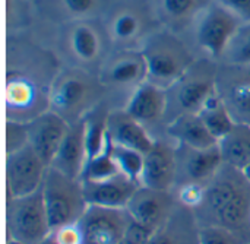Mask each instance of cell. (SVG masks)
Masks as SVG:
<instances>
[{"label": "cell", "mask_w": 250, "mask_h": 244, "mask_svg": "<svg viewBox=\"0 0 250 244\" xmlns=\"http://www.w3.org/2000/svg\"><path fill=\"white\" fill-rule=\"evenodd\" d=\"M103 89L98 75L94 76L89 70L79 67L59 70L50 82L48 110L69 124L81 122L100 104Z\"/></svg>", "instance_id": "cell-1"}, {"label": "cell", "mask_w": 250, "mask_h": 244, "mask_svg": "<svg viewBox=\"0 0 250 244\" xmlns=\"http://www.w3.org/2000/svg\"><path fill=\"white\" fill-rule=\"evenodd\" d=\"M148 69V82L168 89L196 61L176 32L160 28L151 31L139 47Z\"/></svg>", "instance_id": "cell-2"}, {"label": "cell", "mask_w": 250, "mask_h": 244, "mask_svg": "<svg viewBox=\"0 0 250 244\" xmlns=\"http://www.w3.org/2000/svg\"><path fill=\"white\" fill-rule=\"evenodd\" d=\"M41 190L51 230L78 224L88 208L81 180L70 179L51 167L45 173Z\"/></svg>", "instance_id": "cell-3"}, {"label": "cell", "mask_w": 250, "mask_h": 244, "mask_svg": "<svg viewBox=\"0 0 250 244\" xmlns=\"http://www.w3.org/2000/svg\"><path fill=\"white\" fill-rule=\"evenodd\" d=\"M217 75L218 69L212 61H195L174 85L166 89L167 113L173 111V119L186 113H199L217 92Z\"/></svg>", "instance_id": "cell-4"}, {"label": "cell", "mask_w": 250, "mask_h": 244, "mask_svg": "<svg viewBox=\"0 0 250 244\" xmlns=\"http://www.w3.org/2000/svg\"><path fill=\"white\" fill-rule=\"evenodd\" d=\"M7 240L23 244L41 243L53 230L48 221L42 190L6 201Z\"/></svg>", "instance_id": "cell-5"}, {"label": "cell", "mask_w": 250, "mask_h": 244, "mask_svg": "<svg viewBox=\"0 0 250 244\" xmlns=\"http://www.w3.org/2000/svg\"><path fill=\"white\" fill-rule=\"evenodd\" d=\"M107 40H110L108 32L97 19H85L66 25L62 44L73 67L89 70V67H101L107 59Z\"/></svg>", "instance_id": "cell-6"}, {"label": "cell", "mask_w": 250, "mask_h": 244, "mask_svg": "<svg viewBox=\"0 0 250 244\" xmlns=\"http://www.w3.org/2000/svg\"><path fill=\"white\" fill-rule=\"evenodd\" d=\"M242 23L236 15L217 0L211 1L195 22L196 42L209 57L220 59Z\"/></svg>", "instance_id": "cell-7"}, {"label": "cell", "mask_w": 250, "mask_h": 244, "mask_svg": "<svg viewBox=\"0 0 250 244\" xmlns=\"http://www.w3.org/2000/svg\"><path fill=\"white\" fill-rule=\"evenodd\" d=\"M4 102L7 120L29 122L48 110V91L29 75L9 69L6 75Z\"/></svg>", "instance_id": "cell-8"}, {"label": "cell", "mask_w": 250, "mask_h": 244, "mask_svg": "<svg viewBox=\"0 0 250 244\" xmlns=\"http://www.w3.org/2000/svg\"><path fill=\"white\" fill-rule=\"evenodd\" d=\"M78 224L82 244H120L130 224V215L126 208L88 205Z\"/></svg>", "instance_id": "cell-9"}, {"label": "cell", "mask_w": 250, "mask_h": 244, "mask_svg": "<svg viewBox=\"0 0 250 244\" xmlns=\"http://www.w3.org/2000/svg\"><path fill=\"white\" fill-rule=\"evenodd\" d=\"M4 170L7 198H21L42 187L48 165L28 145L6 155Z\"/></svg>", "instance_id": "cell-10"}, {"label": "cell", "mask_w": 250, "mask_h": 244, "mask_svg": "<svg viewBox=\"0 0 250 244\" xmlns=\"http://www.w3.org/2000/svg\"><path fill=\"white\" fill-rule=\"evenodd\" d=\"M98 78L104 88L136 89L148 81V69L139 48H122L107 56L100 67Z\"/></svg>", "instance_id": "cell-11"}, {"label": "cell", "mask_w": 250, "mask_h": 244, "mask_svg": "<svg viewBox=\"0 0 250 244\" xmlns=\"http://www.w3.org/2000/svg\"><path fill=\"white\" fill-rule=\"evenodd\" d=\"M217 91L234 123L250 126V66L218 69Z\"/></svg>", "instance_id": "cell-12"}, {"label": "cell", "mask_w": 250, "mask_h": 244, "mask_svg": "<svg viewBox=\"0 0 250 244\" xmlns=\"http://www.w3.org/2000/svg\"><path fill=\"white\" fill-rule=\"evenodd\" d=\"M177 155V183H198L207 186L223 168L224 160L220 146L208 149H193L179 145Z\"/></svg>", "instance_id": "cell-13"}, {"label": "cell", "mask_w": 250, "mask_h": 244, "mask_svg": "<svg viewBox=\"0 0 250 244\" xmlns=\"http://www.w3.org/2000/svg\"><path fill=\"white\" fill-rule=\"evenodd\" d=\"M174 209L176 202L170 192L145 186L138 187L126 206V211L133 221L152 230H158L170 218Z\"/></svg>", "instance_id": "cell-14"}, {"label": "cell", "mask_w": 250, "mask_h": 244, "mask_svg": "<svg viewBox=\"0 0 250 244\" xmlns=\"http://www.w3.org/2000/svg\"><path fill=\"white\" fill-rule=\"evenodd\" d=\"M69 123L59 114L47 110L28 122L29 146L50 167L67 130Z\"/></svg>", "instance_id": "cell-15"}, {"label": "cell", "mask_w": 250, "mask_h": 244, "mask_svg": "<svg viewBox=\"0 0 250 244\" xmlns=\"http://www.w3.org/2000/svg\"><path fill=\"white\" fill-rule=\"evenodd\" d=\"M174 183H177L176 148L167 142L155 141L151 151L145 154L141 186L170 192Z\"/></svg>", "instance_id": "cell-16"}, {"label": "cell", "mask_w": 250, "mask_h": 244, "mask_svg": "<svg viewBox=\"0 0 250 244\" xmlns=\"http://www.w3.org/2000/svg\"><path fill=\"white\" fill-rule=\"evenodd\" d=\"M86 161L88 157L85 148V124L83 120H81L69 126V130L50 167L70 179L79 180Z\"/></svg>", "instance_id": "cell-17"}, {"label": "cell", "mask_w": 250, "mask_h": 244, "mask_svg": "<svg viewBox=\"0 0 250 244\" xmlns=\"http://www.w3.org/2000/svg\"><path fill=\"white\" fill-rule=\"evenodd\" d=\"M88 205L105 208H126L139 183L120 174L104 182H81Z\"/></svg>", "instance_id": "cell-18"}, {"label": "cell", "mask_w": 250, "mask_h": 244, "mask_svg": "<svg viewBox=\"0 0 250 244\" xmlns=\"http://www.w3.org/2000/svg\"><path fill=\"white\" fill-rule=\"evenodd\" d=\"M167 105L168 104L166 89L146 81L130 92V97L123 110L133 119L145 124L157 122L158 119L166 116Z\"/></svg>", "instance_id": "cell-19"}, {"label": "cell", "mask_w": 250, "mask_h": 244, "mask_svg": "<svg viewBox=\"0 0 250 244\" xmlns=\"http://www.w3.org/2000/svg\"><path fill=\"white\" fill-rule=\"evenodd\" d=\"M146 16L145 12L136 6H120L117 7L107 23V32L113 42L120 45H132L149 34L146 32Z\"/></svg>", "instance_id": "cell-20"}, {"label": "cell", "mask_w": 250, "mask_h": 244, "mask_svg": "<svg viewBox=\"0 0 250 244\" xmlns=\"http://www.w3.org/2000/svg\"><path fill=\"white\" fill-rule=\"evenodd\" d=\"M108 135L113 143L136 149L142 154L149 152L155 143L144 124L125 110L111 111L108 114Z\"/></svg>", "instance_id": "cell-21"}, {"label": "cell", "mask_w": 250, "mask_h": 244, "mask_svg": "<svg viewBox=\"0 0 250 244\" xmlns=\"http://www.w3.org/2000/svg\"><path fill=\"white\" fill-rule=\"evenodd\" d=\"M167 133L177 145L193 149H208L218 145V141L208 130L198 113H186L171 119Z\"/></svg>", "instance_id": "cell-22"}, {"label": "cell", "mask_w": 250, "mask_h": 244, "mask_svg": "<svg viewBox=\"0 0 250 244\" xmlns=\"http://www.w3.org/2000/svg\"><path fill=\"white\" fill-rule=\"evenodd\" d=\"M189 208H177L148 244H199V224Z\"/></svg>", "instance_id": "cell-23"}, {"label": "cell", "mask_w": 250, "mask_h": 244, "mask_svg": "<svg viewBox=\"0 0 250 244\" xmlns=\"http://www.w3.org/2000/svg\"><path fill=\"white\" fill-rule=\"evenodd\" d=\"M209 0H155V12L164 28L177 32L195 23Z\"/></svg>", "instance_id": "cell-24"}, {"label": "cell", "mask_w": 250, "mask_h": 244, "mask_svg": "<svg viewBox=\"0 0 250 244\" xmlns=\"http://www.w3.org/2000/svg\"><path fill=\"white\" fill-rule=\"evenodd\" d=\"M224 164L245 171L250 167V126L236 123L218 142Z\"/></svg>", "instance_id": "cell-25"}, {"label": "cell", "mask_w": 250, "mask_h": 244, "mask_svg": "<svg viewBox=\"0 0 250 244\" xmlns=\"http://www.w3.org/2000/svg\"><path fill=\"white\" fill-rule=\"evenodd\" d=\"M108 114L110 113L101 104H98L82 119L85 124V148L88 161L100 155L110 141Z\"/></svg>", "instance_id": "cell-26"}, {"label": "cell", "mask_w": 250, "mask_h": 244, "mask_svg": "<svg viewBox=\"0 0 250 244\" xmlns=\"http://www.w3.org/2000/svg\"><path fill=\"white\" fill-rule=\"evenodd\" d=\"M47 10L67 23L85 19H97L105 6V0H45Z\"/></svg>", "instance_id": "cell-27"}, {"label": "cell", "mask_w": 250, "mask_h": 244, "mask_svg": "<svg viewBox=\"0 0 250 244\" xmlns=\"http://www.w3.org/2000/svg\"><path fill=\"white\" fill-rule=\"evenodd\" d=\"M208 127V130L212 133V136L220 142L236 124L231 114L229 113L223 98L220 97L218 91L204 104L201 111L198 113Z\"/></svg>", "instance_id": "cell-28"}, {"label": "cell", "mask_w": 250, "mask_h": 244, "mask_svg": "<svg viewBox=\"0 0 250 244\" xmlns=\"http://www.w3.org/2000/svg\"><path fill=\"white\" fill-rule=\"evenodd\" d=\"M113 141L110 138L105 149L97 155L95 158L89 160L83 168V173L81 176V182H104L113 177L120 176V170L113 158Z\"/></svg>", "instance_id": "cell-29"}, {"label": "cell", "mask_w": 250, "mask_h": 244, "mask_svg": "<svg viewBox=\"0 0 250 244\" xmlns=\"http://www.w3.org/2000/svg\"><path fill=\"white\" fill-rule=\"evenodd\" d=\"M111 151H113V158H114L120 173L123 176H126L127 179L141 184V177H142L144 163H145V154H142L136 149H132V148L116 145V143H113Z\"/></svg>", "instance_id": "cell-30"}, {"label": "cell", "mask_w": 250, "mask_h": 244, "mask_svg": "<svg viewBox=\"0 0 250 244\" xmlns=\"http://www.w3.org/2000/svg\"><path fill=\"white\" fill-rule=\"evenodd\" d=\"M223 59L231 66H250V22H243L240 25Z\"/></svg>", "instance_id": "cell-31"}, {"label": "cell", "mask_w": 250, "mask_h": 244, "mask_svg": "<svg viewBox=\"0 0 250 244\" xmlns=\"http://www.w3.org/2000/svg\"><path fill=\"white\" fill-rule=\"evenodd\" d=\"M199 244H246L234 231L218 225H199Z\"/></svg>", "instance_id": "cell-32"}, {"label": "cell", "mask_w": 250, "mask_h": 244, "mask_svg": "<svg viewBox=\"0 0 250 244\" xmlns=\"http://www.w3.org/2000/svg\"><path fill=\"white\" fill-rule=\"evenodd\" d=\"M4 136H6V155L28 146L29 145L28 122L6 120Z\"/></svg>", "instance_id": "cell-33"}, {"label": "cell", "mask_w": 250, "mask_h": 244, "mask_svg": "<svg viewBox=\"0 0 250 244\" xmlns=\"http://www.w3.org/2000/svg\"><path fill=\"white\" fill-rule=\"evenodd\" d=\"M205 187L204 184L198 183H185L180 184L179 192H177V199L182 206L189 208L190 211L198 209L205 198Z\"/></svg>", "instance_id": "cell-34"}, {"label": "cell", "mask_w": 250, "mask_h": 244, "mask_svg": "<svg viewBox=\"0 0 250 244\" xmlns=\"http://www.w3.org/2000/svg\"><path fill=\"white\" fill-rule=\"evenodd\" d=\"M59 244H82V231L79 224H67L53 230Z\"/></svg>", "instance_id": "cell-35"}, {"label": "cell", "mask_w": 250, "mask_h": 244, "mask_svg": "<svg viewBox=\"0 0 250 244\" xmlns=\"http://www.w3.org/2000/svg\"><path fill=\"white\" fill-rule=\"evenodd\" d=\"M242 22H250V0H217Z\"/></svg>", "instance_id": "cell-36"}, {"label": "cell", "mask_w": 250, "mask_h": 244, "mask_svg": "<svg viewBox=\"0 0 250 244\" xmlns=\"http://www.w3.org/2000/svg\"><path fill=\"white\" fill-rule=\"evenodd\" d=\"M38 244H59L57 243V240H56V237H54V234H53V231L41 242V243H38Z\"/></svg>", "instance_id": "cell-37"}, {"label": "cell", "mask_w": 250, "mask_h": 244, "mask_svg": "<svg viewBox=\"0 0 250 244\" xmlns=\"http://www.w3.org/2000/svg\"><path fill=\"white\" fill-rule=\"evenodd\" d=\"M243 174L246 176V179L249 180V183H250V167H248V168H246V170L243 171Z\"/></svg>", "instance_id": "cell-38"}, {"label": "cell", "mask_w": 250, "mask_h": 244, "mask_svg": "<svg viewBox=\"0 0 250 244\" xmlns=\"http://www.w3.org/2000/svg\"><path fill=\"white\" fill-rule=\"evenodd\" d=\"M6 244H23V243H19V242H16V240H7Z\"/></svg>", "instance_id": "cell-39"}, {"label": "cell", "mask_w": 250, "mask_h": 244, "mask_svg": "<svg viewBox=\"0 0 250 244\" xmlns=\"http://www.w3.org/2000/svg\"><path fill=\"white\" fill-rule=\"evenodd\" d=\"M120 244H125V243H123V242H122V243H120Z\"/></svg>", "instance_id": "cell-40"}, {"label": "cell", "mask_w": 250, "mask_h": 244, "mask_svg": "<svg viewBox=\"0 0 250 244\" xmlns=\"http://www.w3.org/2000/svg\"><path fill=\"white\" fill-rule=\"evenodd\" d=\"M246 244H250V243H246Z\"/></svg>", "instance_id": "cell-41"}]
</instances>
